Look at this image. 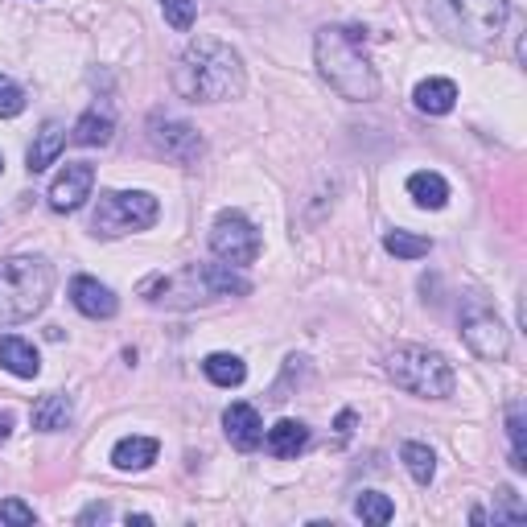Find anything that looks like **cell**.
I'll list each match as a JSON object with an SVG mask.
<instances>
[{
	"label": "cell",
	"instance_id": "cell-11",
	"mask_svg": "<svg viewBox=\"0 0 527 527\" xmlns=\"http://www.w3.org/2000/svg\"><path fill=\"white\" fill-rule=\"evenodd\" d=\"M95 190V165L87 161H70L58 178L50 182V206L58 210V215H70V210H79Z\"/></svg>",
	"mask_w": 527,
	"mask_h": 527
},
{
	"label": "cell",
	"instance_id": "cell-7",
	"mask_svg": "<svg viewBox=\"0 0 527 527\" xmlns=\"http://www.w3.org/2000/svg\"><path fill=\"white\" fill-rule=\"evenodd\" d=\"M453 33L474 50H495L511 21V0H449Z\"/></svg>",
	"mask_w": 527,
	"mask_h": 527
},
{
	"label": "cell",
	"instance_id": "cell-14",
	"mask_svg": "<svg viewBox=\"0 0 527 527\" xmlns=\"http://www.w3.org/2000/svg\"><path fill=\"white\" fill-rule=\"evenodd\" d=\"M112 132H116V112H112L108 99H99V103H91V108L79 116V124L70 128V140L83 145V149H95V145H108Z\"/></svg>",
	"mask_w": 527,
	"mask_h": 527
},
{
	"label": "cell",
	"instance_id": "cell-32",
	"mask_svg": "<svg viewBox=\"0 0 527 527\" xmlns=\"http://www.w3.org/2000/svg\"><path fill=\"white\" fill-rule=\"evenodd\" d=\"M338 433H342V437L355 433V412H350V408H346V412H338Z\"/></svg>",
	"mask_w": 527,
	"mask_h": 527
},
{
	"label": "cell",
	"instance_id": "cell-13",
	"mask_svg": "<svg viewBox=\"0 0 527 527\" xmlns=\"http://www.w3.org/2000/svg\"><path fill=\"white\" fill-rule=\"evenodd\" d=\"M223 429H227V441L239 453H252V449L264 445V420H260V412L252 404H243V400L223 412Z\"/></svg>",
	"mask_w": 527,
	"mask_h": 527
},
{
	"label": "cell",
	"instance_id": "cell-19",
	"mask_svg": "<svg viewBox=\"0 0 527 527\" xmlns=\"http://www.w3.org/2000/svg\"><path fill=\"white\" fill-rule=\"evenodd\" d=\"M264 445L272 458H297V453L309 445V425H301V420H276V425L264 433Z\"/></svg>",
	"mask_w": 527,
	"mask_h": 527
},
{
	"label": "cell",
	"instance_id": "cell-21",
	"mask_svg": "<svg viewBox=\"0 0 527 527\" xmlns=\"http://www.w3.org/2000/svg\"><path fill=\"white\" fill-rule=\"evenodd\" d=\"M202 371H206V379L215 383V388H239L243 379H248V363H243L239 355H227V350H215V355H206L202 359Z\"/></svg>",
	"mask_w": 527,
	"mask_h": 527
},
{
	"label": "cell",
	"instance_id": "cell-25",
	"mask_svg": "<svg viewBox=\"0 0 527 527\" xmlns=\"http://www.w3.org/2000/svg\"><path fill=\"white\" fill-rule=\"evenodd\" d=\"M383 248H388V256H396V260H425L433 252V239L412 235V231H388L383 235Z\"/></svg>",
	"mask_w": 527,
	"mask_h": 527
},
{
	"label": "cell",
	"instance_id": "cell-3",
	"mask_svg": "<svg viewBox=\"0 0 527 527\" xmlns=\"http://www.w3.org/2000/svg\"><path fill=\"white\" fill-rule=\"evenodd\" d=\"M313 62H318V75L350 103H371L379 95V75L371 58L363 54V29H342V25H326L313 38Z\"/></svg>",
	"mask_w": 527,
	"mask_h": 527
},
{
	"label": "cell",
	"instance_id": "cell-29",
	"mask_svg": "<svg viewBox=\"0 0 527 527\" xmlns=\"http://www.w3.org/2000/svg\"><path fill=\"white\" fill-rule=\"evenodd\" d=\"M21 112H25V91H21L9 75H0V116L13 120V116H21Z\"/></svg>",
	"mask_w": 527,
	"mask_h": 527
},
{
	"label": "cell",
	"instance_id": "cell-24",
	"mask_svg": "<svg viewBox=\"0 0 527 527\" xmlns=\"http://www.w3.org/2000/svg\"><path fill=\"white\" fill-rule=\"evenodd\" d=\"M507 437H511V466L527 470V408H523V400L507 404Z\"/></svg>",
	"mask_w": 527,
	"mask_h": 527
},
{
	"label": "cell",
	"instance_id": "cell-33",
	"mask_svg": "<svg viewBox=\"0 0 527 527\" xmlns=\"http://www.w3.org/2000/svg\"><path fill=\"white\" fill-rule=\"evenodd\" d=\"M9 433H13V420H9V416H0V445L9 441Z\"/></svg>",
	"mask_w": 527,
	"mask_h": 527
},
{
	"label": "cell",
	"instance_id": "cell-12",
	"mask_svg": "<svg viewBox=\"0 0 527 527\" xmlns=\"http://www.w3.org/2000/svg\"><path fill=\"white\" fill-rule=\"evenodd\" d=\"M70 301H75V309L83 313V318H95V322L116 318V309H120L116 293L108 285H99L95 276H75V280H70Z\"/></svg>",
	"mask_w": 527,
	"mask_h": 527
},
{
	"label": "cell",
	"instance_id": "cell-30",
	"mask_svg": "<svg viewBox=\"0 0 527 527\" xmlns=\"http://www.w3.org/2000/svg\"><path fill=\"white\" fill-rule=\"evenodd\" d=\"M0 523H13V527H33L38 523V511L21 499H0Z\"/></svg>",
	"mask_w": 527,
	"mask_h": 527
},
{
	"label": "cell",
	"instance_id": "cell-18",
	"mask_svg": "<svg viewBox=\"0 0 527 527\" xmlns=\"http://www.w3.org/2000/svg\"><path fill=\"white\" fill-rule=\"evenodd\" d=\"M66 149V124L62 120H46L42 132L33 136V149H29V173H42L50 169Z\"/></svg>",
	"mask_w": 527,
	"mask_h": 527
},
{
	"label": "cell",
	"instance_id": "cell-28",
	"mask_svg": "<svg viewBox=\"0 0 527 527\" xmlns=\"http://www.w3.org/2000/svg\"><path fill=\"white\" fill-rule=\"evenodd\" d=\"M495 523H527V507L519 503L511 486H499V495H495Z\"/></svg>",
	"mask_w": 527,
	"mask_h": 527
},
{
	"label": "cell",
	"instance_id": "cell-8",
	"mask_svg": "<svg viewBox=\"0 0 527 527\" xmlns=\"http://www.w3.org/2000/svg\"><path fill=\"white\" fill-rule=\"evenodd\" d=\"M210 252H215L223 264L231 268H248L260 260L264 252V239L256 231V223L248 215H239V210H223V215L215 219V227H210Z\"/></svg>",
	"mask_w": 527,
	"mask_h": 527
},
{
	"label": "cell",
	"instance_id": "cell-23",
	"mask_svg": "<svg viewBox=\"0 0 527 527\" xmlns=\"http://www.w3.org/2000/svg\"><path fill=\"white\" fill-rule=\"evenodd\" d=\"M400 462L408 466V474H412L416 486H429L437 478V453L425 441H404L400 445Z\"/></svg>",
	"mask_w": 527,
	"mask_h": 527
},
{
	"label": "cell",
	"instance_id": "cell-22",
	"mask_svg": "<svg viewBox=\"0 0 527 527\" xmlns=\"http://www.w3.org/2000/svg\"><path fill=\"white\" fill-rule=\"evenodd\" d=\"M408 194H412L416 206L441 210L449 202V182L441 178V173H433V169H420V173H412V178H408Z\"/></svg>",
	"mask_w": 527,
	"mask_h": 527
},
{
	"label": "cell",
	"instance_id": "cell-17",
	"mask_svg": "<svg viewBox=\"0 0 527 527\" xmlns=\"http://www.w3.org/2000/svg\"><path fill=\"white\" fill-rule=\"evenodd\" d=\"M412 103H416V112H425V116H449L453 103H458V83L453 79H425V83H416Z\"/></svg>",
	"mask_w": 527,
	"mask_h": 527
},
{
	"label": "cell",
	"instance_id": "cell-5",
	"mask_svg": "<svg viewBox=\"0 0 527 527\" xmlns=\"http://www.w3.org/2000/svg\"><path fill=\"white\" fill-rule=\"evenodd\" d=\"M383 371H388L396 388H404L408 396H420V400H445V396H453V383H458V375H453L441 350L416 346V342L396 346L388 363H383Z\"/></svg>",
	"mask_w": 527,
	"mask_h": 527
},
{
	"label": "cell",
	"instance_id": "cell-1",
	"mask_svg": "<svg viewBox=\"0 0 527 527\" xmlns=\"http://www.w3.org/2000/svg\"><path fill=\"white\" fill-rule=\"evenodd\" d=\"M173 91L190 103H231L248 91V70H243L239 50H231L227 42L198 38L173 66Z\"/></svg>",
	"mask_w": 527,
	"mask_h": 527
},
{
	"label": "cell",
	"instance_id": "cell-26",
	"mask_svg": "<svg viewBox=\"0 0 527 527\" xmlns=\"http://www.w3.org/2000/svg\"><path fill=\"white\" fill-rule=\"evenodd\" d=\"M355 515H359L363 523L383 527V523H392V519H396V507H392L388 495H379V490H363V495L355 499Z\"/></svg>",
	"mask_w": 527,
	"mask_h": 527
},
{
	"label": "cell",
	"instance_id": "cell-27",
	"mask_svg": "<svg viewBox=\"0 0 527 527\" xmlns=\"http://www.w3.org/2000/svg\"><path fill=\"white\" fill-rule=\"evenodd\" d=\"M161 13H165V21L178 29V33H186V29H194V21H198V0H161Z\"/></svg>",
	"mask_w": 527,
	"mask_h": 527
},
{
	"label": "cell",
	"instance_id": "cell-9",
	"mask_svg": "<svg viewBox=\"0 0 527 527\" xmlns=\"http://www.w3.org/2000/svg\"><path fill=\"white\" fill-rule=\"evenodd\" d=\"M149 145L157 157L173 161V165H198L202 153H206V140L194 124L178 120V116H165V112H153L149 116Z\"/></svg>",
	"mask_w": 527,
	"mask_h": 527
},
{
	"label": "cell",
	"instance_id": "cell-2",
	"mask_svg": "<svg viewBox=\"0 0 527 527\" xmlns=\"http://www.w3.org/2000/svg\"><path fill=\"white\" fill-rule=\"evenodd\" d=\"M136 293L161 309H202L227 297H248L252 280L231 264H186L178 272H153L136 285Z\"/></svg>",
	"mask_w": 527,
	"mask_h": 527
},
{
	"label": "cell",
	"instance_id": "cell-16",
	"mask_svg": "<svg viewBox=\"0 0 527 527\" xmlns=\"http://www.w3.org/2000/svg\"><path fill=\"white\" fill-rule=\"evenodd\" d=\"M157 437H120L116 449H112V466L124 470V474H136V470H149L157 462Z\"/></svg>",
	"mask_w": 527,
	"mask_h": 527
},
{
	"label": "cell",
	"instance_id": "cell-6",
	"mask_svg": "<svg viewBox=\"0 0 527 527\" xmlns=\"http://www.w3.org/2000/svg\"><path fill=\"white\" fill-rule=\"evenodd\" d=\"M161 215V202L149 190H103L91 215V231L99 239H120L132 231H149Z\"/></svg>",
	"mask_w": 527,
	"mask_h": 527
},
{
	"label": "cell",
	"instance_id": "cell-10",
	"mask_svg": "<svg viewBox=\"0 0 527 527\" xmlns=\"http://www.w3.org/2000/svg\"><path fill=\"white\" fill-rule=\"evenodd\" d=\"M462 338L482 363H503L511 355V330L495 318V309H486V305H466Z\"/></svg>",
	"mask_w": 527,
	"mask_h": 527
},
{
	"label": "cell",
	"instance_id": "cell-31",
	"mask_svg": "<svg viewBox=\"0 0 527 527\" xmlns=\"http://www.w3.org/2000/svg\"><path fill=\"white\" fill-rule=\"evenodd\" d=\"M103 519H112V507H108V503H91V507H83V511H79V523H83V527L103 523Z\"/></svg>",
	"mask_w": 527,
	"mask_h": 527
},
{
	"label": "cell",
	"instance_id": "cell-34",
	"mask_svg": "<svg viewBox=\"0 0 527 527\" xmlns=\"http://www.w3.org/2000/svg\"><path fill=\"white\" fill-rule=\"evenodd\" d=\"M0 173H5V153H0Z\"/></svg>",
	"mask_w": 527,
	"mask_h": 527
},
{
	"label": "cell",
	"instance_id": "cell-20",
	"mask_svg": "<svg viewBox=\"0 0 527 527\" xmlns=\"http://www.w3.org/2000/svg\"><path fill=\"white\" fill-rule=\"evenodd\" d=\"M70 420H75V404L62 392H50L33 404V429L38 433H62V429H70Z\"/></svg>",
	"mask_w": 527,
	"mask_h": 527
},
{
	"label": "cell",
	"instance_id": "cell-4",
	"mask_svg": "<svg viewBox=\"0 0 527 527\" xmlns=\"http://www.w3.org/2000/svg\"><path fill=\"white\" fill-rule=\"evenodd\" d=\"M54 293V268L42 256L0 260V326L33 322Z\"/></svg>",
	"mask_w": 527,
	"mask_h": 527
},
{
	"label": "cell",
	"instance_id": "cell-15",
	"mask_svg": "<svg viewBox=\"0 0 527 527\" xmlns=\"http://www.w3.org/2000/svg\"><path fill=\"white\" fill-rule=\"evenodd\" d=\"M0 367L17 379H38L42 375V359H38V346L17 338V334H5L0 338Z\"/></svg>",
	"mask_w": 527,
	"mask_h": 527
}]
</instances>
